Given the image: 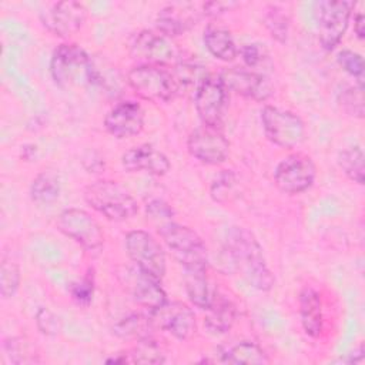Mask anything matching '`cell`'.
I'll return each instance as SVG.
<instances>
[{
  "mask_svg": "<svg viewBox=\"0 0 365 365\" xmlns=\"http://www.w3.org/2000/svg\"><path fill=\"white\" fill-rule=\"evenodd\" d=\"M225 244L232 262L251 287L264 292L274 287L275 279L267 265L262 247L251 231L234 225L227 231Z\"/></svg>",
  "mask_w": 365,
  "mask_h": 365,
  "instance_id": "obj_1",
  "label": "cell"
},
{
  "mask_svg": "<svg viewBox=\"0 0 365 365\" xmlns=\"http://www.w3.org/2000/svg\"><path fill=\"white\" fill-rule=\"evenodd\" d=\"M50 74L60 88L93 84L94 64L84 48L74 43L58 44L50 58Z\"/></svg>",
  "mask_w": 365,
  "mask_h": 365,
  "instance_id": "obj_2",
  "label": "cell"
},
{
  "mask_svg": "<svg viewBox=\"0 0 365 365\" xmlns=\"http://www.w3.org/2000/svg\"><path fill=\"white\" fill-rule=\"evenodd\" d=\"M86 202L110 221H125L138 211L135 198L118 182L98 180L84 190Z\"/></svg>",
  "mask_w": 365,
  "mask_h": 365,
  "instance_id": "obj_3",
  "label": "cell"
},
{
  "mask_svg": "<svg viewBox=\"0 0 365 365\" xmlns=\"http://www.w3.org/2000/svg\"><path fill=\"white\" fill-rule=\"evenodd\" d=\"M127 83L138 97L151 103L171 101L181 88L174 73L155 64L133 67L127 73Z\"/></svg>",
  "mask_w": 365,
  "mask_h": 365,
  "instance_id": "obj_4",
  "label": "cell"
},
{
  "mask_svg": "<svg viewBox=\"0 0 365 365\" xmlns=\"http://www.w3.org/2000/svg\"><path fill=\"white\" fill-rule=\"evenodd\" d=\"M158 234L182 268H207V248L194 230L170 221L158 225Z\"/></svg>",
  "mask_w": 365,
  "mask_h": 365,
  "instance_id": "obj_5",
  "label": "cell"
},
{
  "mask_svg": "<svg viewBox=\"0 0 365 365\" xmlns=\"http://www.w3.org/2000/svg\"><path fill=\"white\" fill-rule=\"evenodd\" d=\"M261 123L265 137L281 148H295L305 138V125L299 115L275 106L261 110Z\"/></svg>",
  "mask_w": 365,
  "mask_h": 365,
  "instance_id": "obj_6",
  "label": "cell"
},
{
  "mask_svg": "<svg viewBox=\"0 0 365 365\" xmlns=\"http://www.w3.org/2000/svg\"><path fill=\"white\" fill-rule=\"evenodd\" d=\"M228 104V90L220 74H205L197 84L194 106L204 125L220 128Z\"/></svg>",
  "mask_w": 365,
  "mask_h": 365,
  "instance_id": "obj_7",
  "label": "cell"
},
{
  "mask_svg": "<svg viewBox=\"0 0 365 365\" xmlns=\"http://www.w3.org/2000/svg\"><path fill=\"white\" fill-rule=\"evenodd\" d=\"M354 7V1L342 0H321L315 3L319 43L325 50H334L339 44L348 29Z\"/></svg>",
  "mask_w": 365,
  "mask_h": 365,
  "instance_id": "obj_8",
  "label": "cell"
},
{
  "mask_svg": "<svg viewBox=\"0 0 365 365\" xmlns=\"http://www.w3.org/2000/svg\"><path fill=\"white\" fill-rule=\"evenodd\" d=\"M125 250L134 265L145 274L163 279L165 275V254L160 242L147 231L134 230L125 235Z\"/></svg>",
  "mask_w": 365,
  "mask_h": 365,
  "instance_id": "obj_9",
  "label": "cell"
},
{
  "mask_svg": "<svg viewBox=\"0 0 365 365\" xmlns=\"http://www.w3.org/2000/svg\"><path fill=\"white\" fill-rule=\"evenodd\" d=\"M56 225L61 234L88 251L98 250L104 244V232L100 224L84 210H63L56 220Z\"/></svg>",
  "mask_w": 365,
  "mask_h": 365,
  "instance_id": "obj_10",
  "label": "cell"
},
{
  "mask_svg": "<svg viewBox=\"0 0 365 365\" xmlns=\"http://www.w3.org/2000/svg\"><path fill=\"white\" fill-rule=\"evenodd\" d=\"M317 175L312 158L302 153H294L282 158L274 171L277 187L285 194H299L308 190Z\"/></svg>",
  "mask_w": 365,
  "mask_h": 365,
  "instance_id": "obj_11",
  "label": "cell"
},
{
  "mask_svg": "<svg viewBox=\"0 0 365 365\" xmlns=\"http://www.w3.org/2000/svg\"><path fill=\"white\" fill-rule=\"evenodd\" d=\"M87 9L74 0L54 3L50 9L41 11L40 20L43 27L57 37H70L76 34L84 24Z\"/></svg>",
  "mask_w": 365,
  "mask_h": 365,
  "instance_id": "obj_12",
  "label": "cell"
},
{
  "mask_svg": "<svg viewBox=\"0 0 365 365\" xmlns=\"http://www.w3.org/2000/svg\"><path fill=\"white\" fill-rule=\"evenodd\" d=\"M131 56L141 64L165 66L177 60L178 51L170 37L160 31L143 30L140 31L130 46Z\"/></svg>",
  "mask_w": 365,
  "mask_h": 365,
  "instance_id": "obj_13",
  "label": "cell"
},
{
  "mask_svg": "<svg viewBox=\"0 0 365 365\" xmlns=\"http://www.w3.org/2000/svg\"><path fill=\"white\" fill-rule=\"evenodd\" d=\"M187 148L194 158L208 165L221 164L230 155V141L220 128L208 125L200 127L188 135Z\"/></svg>",
  "mask_w": 365,
  "mask_h": 365,
  "instance_id": "obj_14",
  "label": "cell"
},
{
  "mask_svg": "<svg viewBox=\"0 0 365 365\" xmlns=\"http://www.w3.org/2000/svg\"><path fill=\"white\" fill-rule=\"evenodd\" d=\"M121 282L124 284L125 289L131 294L133 299L143 308L148 309V312L158 309L161 305L167 302V295L163 287L160 285V279L145 274L135 265L133 268H125L121 272Z\"/></svg>",
  "mask_w": 365,
  "mask_h": 365,
  "instance_id": "obj_15",
  "label": "cell"
},
{
  "mask_svg": "<svg viewBox=\"0 0 365 365\" xmlns=\"http://www.w3.org/2000/svg\"><path fill=\"white\" fill-rule=\"evenodd\" d=\"M220 77L228 91L255 101H265L274 91L268 77L248 68L231 67L224 70Z\"/></svg>",
  "mask_w": 365,
  "mask_h": 365,
  "instance_id": "obj_16",
  "label": "cell"
},
{
  "mask_svg": "<svg viewBox=\"0 0 365 365\" xmlns=\"http://www.w3.org/2000/svg\"><path fill=\"white\" fill-rule=\"evenodd\" d=\"M150 314L154 324L180 341L190 339L197 331L194 312L182 302L167 301L164 305Z\"/></svg>",
  "mask_w": 365,
  "mask_h": 365,
  "instance_id": "obj_17",
  "label": "cell"
},
{
  "mask_svg": "<svg viewBox=\"0 0 365 365\" xmlns=\"http://www.w3.org/2000/svg\"><path fill=\"white\" fill-rule=\"evenodd\" d=\"M104 127L120 140L138 135L144 128V110L137 101H121L107 113Z\"/></svg>",
  "mask_w": 365,
  "mask_h": 365,
  "instance_id": "obj_18",
  "label": "cell"
},
{
  "mask_svg": "<svg viewBox=\"0 0 365 365\" xmlns=\"http://www.w3.org/2000/svg\"><path fill=\"white\" fill-rule=\"evenodd\" d=\"M121 164L128 173H147L151 175H164L171 167L168 157L151 144L128 148L121 155Z\"/></svg>",
  "mask_w": 365,
  "mask_h": 365,
  "instance_id": "obj_19",
  "label": "cell"
},
{
  "mask_svg": "<svg viewBox=\"0 0 365 365\" xmlns=\"http://www.w3.org/2000/svg\"><path fill=\"white\" fill-rule=\"evenodd\" d=\"M201 11L192 3H171L163 7L155 19L157 29L167 37H175L192 27Z\"/></svg>",
  "mask_w": 365,
  "mask_h": 365,
  "instance_id": "obj_20",
  "label": "cell"
},
{
  "mask_svg": "<svg viewBox=\"0 0 365 365\" xmlns=\"http://www.w3.org/2000/svg\"><path fill=\"white\" fill-rule=\"evenodd\" d=\"M299 318L302 329L308 336L317 338L321 335L324 328L322 299L312 287H304L299 292Z\"/></svg>",
  "mask_w": 365,
  "mask_h": 365,
  "instance_id": "obj_21",
  "label": "cell"
},
{
  "mask_svg": "<svg viewBox=\"0 0 365 365\" xmlns=\"http://www.w3.org/2000/svg\"><path fill=\"white\" fill-rule=\"evenodd\" d=\"M205 311L204 325L211 334H225L231 329L237 317L235 305L227 297L218 294L212 295L211 304Z\"/></svg>",
  "mask_w": 365,
  "mask_h": 365,
  "instance_id": "obj_22",
  "label": "cell"
},
{
  "mask_svg": "<svg viewBox=\"0 0 365 365\" xmlns=\"http://www.w3.org/2000/svg\"><path fill=\"white\" fill-rule=\"evenodd\" d=\"M204 44L218 60L230 63L238 56V48L228 29L218 24H208L204 30Z\"/></svg>",
  "mask_w": 365,
  "mask_h": 365,
  "instance_id": "obj_23",
  "label": "cell"
},
{
  "mask_svg": "<svg viewBox=\"0 0 365 365\" xmlns=\"http://www.w3.org/2000/svg\"><path fill=\"white\" fill-rule=\"evenodd\" d=\"M184 287L192 305L201 309L210 307L214 292L210 288L207 268H184Z\"/></svg>",
  "mask_w": 365,
  "mask_h": 365,
  "instance_id": "obj_24",
  "label": "cell"
},
{
  "mask_svg": "<svg viewBox=\"0 0 365 365\" xmlns=\"http://www.w3.org/2000/svg\"><path fill=\"white\" fill-rule=\"evenodd\" d=\"M154 319L151 314H130L120 319L114 327L113 331L117 336L123 339H134V341H143L148 339L153 335L154 329Z\"/></svg>",
  "mask_w": 365,
  "mask_h": 365,
  "instance_id": "obj_25",
  "label": "cell"
},
{
  "mask_svg": "<svg viewBox=\"0 0 365 365\" xmlns=\"http://www.w3.org/2000/svg\"><path fill=\"white\" fill-rule=\"evenodd\" d=\"M222 361L235 365H264L269 362V358L258 344L241 341L225 351Z\"/></svg>",
  "mask_w": 365,
  "mask_h": 365,
  "instance_id": "obj_26",
  "label": "cell"
},
{
  "mask_svg": "<svg viewBox=\"0 0 365 365\" xmlns=\"http://www.w3.org/2000/svg\"><path fill=\"white\" fill-rule=\"evenodd\" d=\"M60 195V180L53 171H41L38 173L31 185H30V197L37 204H51Z\"/></svg>",
  "mask_w": 365,
  "mask_h": 365,
  "instance_id": "obj_27",
  "label": "cell"
},
{
  "mask_svg": "<svg viewBox=\"0 0 365 365\" xmlns=\"http://www.w3.org/2000/svg\"><path fill=\"white\" fill-rule=\"evenodd\" d=\"M338 165L351 181L356 184H364V151L359 145H352L342 150L338 155Z\"/></svg>",
  "mask_w": 365,
  "mask_h": 365,
  "instance_id": "obj_28",
  "label": "cell"
},
{
  "mask_svg": "<svg viewBox=\"0 0 365 365\" xmlns=\"http://www.w3.org/2000/svg\"><path fill=\"white\" fill-rule=\"evenodd\" d=\"M264 24L271 37L279 43H285L289 31V17L281 6L269 4L264 13Z\"/></svg>",
  "mask_w": 365,
  "mask_h": 365,
  "instance_id": "obj_29",
  "label": "cell"
},
{
  "mask_svg": "<svg viewBox=\"0 0 365 365\" xmlns=\"http://www.w3.org/2000/svg\"><path fill=\"white\" fill-rule=\"evenodd\" d=\"M164 361L163 351L151 338L138 341L137 345L123 356V362L131 364H163Z\"/></svg>",
  "mask_w": 365,
  "mask_h": 365,
  "instance_id": "obj_30",
  "label": "cell"
},
{
  "mask_svg": "<svg viewBox=\"0 0 365 365\" xmlns=\"http://www.w3.org/2000/svg\"><path fill=\"white\" fill-rule=\"evenodd\" d=\"M364 86H344L338 91V104L339 107L351 117L362 118L364 117Z\"/></svg>",
  "mask_w": 365,
  "mask_h": 365,
  "instance_id": "obj_31",
  "label": "cell"
},
{
  "mask_svg": "<svg viewBox=\"0 0 365 365\" xmlns=\"http://www.w3.org/2000/svg\"><path fill=\"white\" fill-rule=\"evenodd\" d=\"M21 274L17 262L3 255L0 264V292L3 298H11L20 285Z\"/></svg>",
  "mask_w": 365,
  "mask_h": 365,
  "instance_id": "obj_32",
  "label": "cell"
},
{
  "mask_svg": "<svg viewBox=\"0 0 365 365\" xmlns=\"http://www.w3.org/2000/svg\"><path fill=\"white\" fill-rule=\"evenodd\" d=\"M338 64L352 77L358 80V84H362L364 73H365V64L361 54L352 51V50H342L338 53Z\"/></svg>",
  "mask_w": 365,
  "mask_h": 365,
  "instance_id": "obj_33",
  "label": "cell"
},
{
  "mask_svg": "<svg viewBox=\"0 0 365 365\" xmlns=\"http://www.w3.org/2000/svg\"><path fill=\"white\" fill-rule=\"evenodd\" d=\"M36 325L41 334L51 336V335H57L60 332L61 319L51 309L41 307L36 312Z\"/></svg>",
  "mask_w": 365,
  "mask_h": 365,
  "instance_id": "obj_34",
  "label": "cell"
},
{
  "mask_svg": "<svg viewBox=\"0 0 365 365\" xmlns=\"http://www.w3.org/2000/svg\"><path fill=\"white\" fill-rule=\"evenodd\" d=\"M70 294L71 298L76 304L78 305H88L93 299V294H94V281H93V275H86L84 278H81L80 281L71 284L70 287Z\"/></svg>",
  "mask_w": 365,
  "mask_h": 365,
  "instance_id": "obj_35",
  "label": "cell"
},
{
  "mask_svg": "<svg viewBox=\"0 0 365 365\" xmlns=\"http://www.w3.org/2000/svg\"><path fill=\"white\" fill-rule=\"evenodd\" d=\"M238 54L241 56V60L248 68H254V67H258L265 58V48L258 43L244 44L238 50Z\"/></svg>",
  "mask_w": 365,
  "mask_h": 365,
  "instance_id": "obj_36",
  "label": "cell"
},
{
  "mask_svg": "<svg viewBox=\"0 0 365 365\" xmlns=\"http://www.w3.org/2000/svg\"><path fill=\"white\" fill-rule=\"evenodd\" d=\"M145 212L147 217H150L153 221H160L161 225L170 222L174 215L173 208L163 200H151L145 205Z\"/></svg>",
  "mask_w": 365,
  "mask_h": 365,
  "instance_id": "obj_37",
  "label": "cell"
},
{
  "mask_svg": "<svg viewBox=\"0 0 365 365\" xmlns=\"http://www.w3.org/2000/svg\"><path fill=\"white\" fill-rule=\"evenodd\" d=\"M4 348L13 364H26L34 361L31 354H27V346L21 339H10V342L4 344Z\"/></svg>",
  "mask_w": 365,
  "mask_h": 365,
  "instance_id": "obj_38",
  "label": "cell"
},
{
  "mask_svg": "<svg viewBox=\"0 0 365 365\" xmlns=\"http://www.w3.org/2000/svg\"><path fill=\"white\" fill-rule=\"evenodd\" d=\"M234 6L235 3L232 1H208L201 6V10H202V14L205 16H218Z\"/></svg>",
  "mask_w": 365,
  "mask_h": 365,
  "instance_id": "obj_39",
  "label": "cell"
},
{
  "mask_svg": "<svg viewBox=\"0 0 365 365\" xmlns=\"http://www.w3.org/2000/svg\"><path fill=\"white\" fill-rule=\"evenodd\" d=\"M354 31H355V34L359 40L364 38V36H365V17H364L362 11L356 13L355 17H354Z\"/></svg>",
  "mask_w": 365,
  "mask_h": 365,
  "instance_id": "obj_40",
  "label": "cell"
}]
</instances>
